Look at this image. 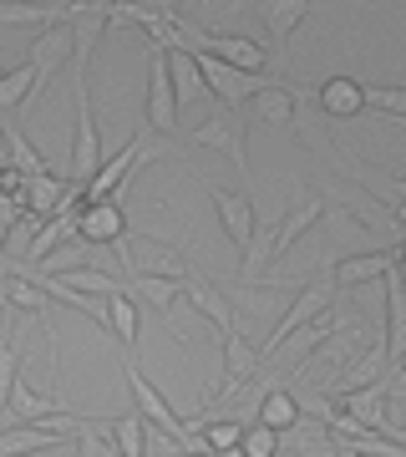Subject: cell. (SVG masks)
Listing matches in <instances>:
<instances>
[{
  "instance_id": "6da1fadb",
  "label": "cell",
  "mask_w": 406,
  "mask_h": 457,
  "mask_svg": "<svg viewBox=\"0 0 406 457\" xmlns=\"http://www.w3.org/2000/svg\"><path fill=\"white\" fill-rule=\"evenodd\" d=\"M336 300H341V285H336L330 275H315V279H310L305 290H300V295L290 300V311H285V315L275 320V336H269V341L260 345V366H264V361H275V356H279V345L290 341V336H300V330H305L310 320H320V315L330 311Z\"/></svg>"
},
{
  "instance_id": "7a4b0ae2",
  "label": "cell",
  "mask_w": 406,
  "mask_h": 457,
  "mask_svg": "<svg viewBox=\"0 0 406 457\" xmlns=\"http://www.w3.org/2000/svg\"><path fill=\"white\" fill-rule=\"evenodd\" d=\"M147 158V128L128 132V143H122V153H112V158H102L97 179L87 183V204H97V198H128V188L137 183V163Z\"/></svg>"
},
{
  "instance_id": "3957f363",
  "label": "cell",
  "mask_w": 406,
  "mask_h": 457,
  "mask_svg": "<svg viewBox=\"0 0 406 457\" xmlns=\"http://www.w3.org/2000/svg\"><path fill=\"white\" fill-rule=\"evenodd\" d=\"M188 51H198V56H219V62L239 66V71H254V77H264V71L275 66L260 41H249V36H224V31H198L194 21H188Z\"/></svg>"
},
{
  "instance_id": "277c9868",
  "label": "cell",
  "mask_w": 406,
  "mask_h": 457,
  "mask_svg": "<svg viewBox=\"0 0 406 457\" xmlns=\"http://www.w3.org/2000/svg\"><path fill=\"white\" fill-rule=\"evenodd\" d=\"M77 143H71V183L87 188L97 179L102 168V132H97V117H92V97H87V77H77Z\"/></svg>"
},
{
  "instance_id": "5b68a950",
  "label": "cell",
  "mask_w": 406,
  "mask_h": 457,
  "mask_svg": "<svg viewBox=\"0 0 406 457\" xmlns=\"http://www.w3.org/2000/svg\"><path fill=\"white\" fill-rule=\"evenodd\" d=\"M147 128L173 132L178 128V92H173V71H168V51L147 41Z\"/></svg>"
},
{
  "instance_id": "8992f818",
  "label": "cell",
  "mask_w": 406,
  "mask_h": 457,
  "mask_svg": "<svg viewBox=\"0 0 406 457\" xmlns=\"http://www.w3.org/2000/svg\"><path fill=\"white\" fill-rule=\"evenodd\" d=\"M203 194H209L213 213H219V224H224V234L234 239V249H249V239H254V228H260V219H254V198L249 194H234V188H213V183H203Z\"/></svg>"
},
{
  "instance_id": "52a82bcc",
  "label": "cell",
  "mask_w": 406,
  "mask_h": 457,
  "mask_svg": "<svg viewBox=\"0 0 406 457\" xmlns=\"http://www.w3.org/2000/svg\"><path fill=\"white\" fill-rule=\"evenodd\" d=\"M77 239L92 249H112L128 239V213H122V204L117 198H97V204H87L77 219Z\"/></svg>"
},
{
  "instance_id": "ba28073f",
  "label": "cell",
  "mask_w": 406,
  "mask_h": 457,
  "mask_svg": "<svg viewBox=\"0 0 406 457\" xmlns=\"http://www.w3.org/2000/svg\"><path fill=\"white\" fill-rule=\"evenodd\" d=\"M194 143L198 147H213V153H224L234 168H244L249 173V147H244V122L234 117V107L228 112H213V117H203L194 128Z\"/></svg>"
},
{
  "instance_id": "9c48e42d",
  "label": "cell",
  "mask_w": 406,
  "mask_h": 457,
  "mask_svg": "<svg viewBox=\"0 0 406 457\" xmlns=\"http://www.w3.org/2000/svg\"><path fill=\"white\" fill-rule=\"evenodd\" d=\"M26 62H31V71H36V92L31 97H41V92L56 82V71L71 62V26H51V31H41L31 41V51H26Z\"/></svg>"
},
{
  "instance_id": "30bf717a",
  "label": "cell",
  "mask_w": 406,
  "mask_h": 457,
  "mask_svg": "<svg viewBox=\"0 0 406 457\" xmlns=\"http://www.w3.org/2000/svg\"><path fill=\"white\" fill-rule=\"evenodd\" d=\"M310 5L315 0H260L254 11L264 16V31H269V41H275V51H269V62L285 66V56H290V36L300 31V21L310 16Z\"/></svg>"
},
{
  "instance_id": "8fae6325",
  "label": "cell",
  "mask_w": 406,
  "mask_h": 457,
  "mask_svg": "<svg viewBox=\"0 0 406 457\" xmlns=\"http://www.w3.org/2000/svg\"><path fill=\"white\" fill-rule=\"evenodd\" d=\"M219 345H224V386L213 392V402H228V396H239V386H249V376L260 371V351L249 345L244 330L219 336Z\"/></svg>"
},
{
  "instance_id": "7c38bea8",
  "label": "cell",
  "mask_w": 406,
  "mask_h": 457,
  "mask_svg": "<svg viewBox=\"0 0 406 457\" xmlns=\"http://www.w3.org/2000/svg\"><path fill=\"white\" fill-rule=\"evenodd\" d=\"M386 361H391V376L406 366V270L391 264L386 275Z\"/></svg>"
},
{
  "instance_id": "4fadbf2b",
  "label": "cell",
  "mask_w": 406,
  "mask_h": 457,
  "mask_svg": "<svg viewBox=\"0 0 406 457\" xmlns=\"http://www.w3.org/2000/svg\"><path fill=\"white\" fill-rule=\"evenodd\" d=\"M391 264H396V249H366V254H345V260L330 264V279L345 290H356V285H371V279H386Z\"/></svg>"
},
{
  "instance_id": "5bb4252c",
  "label": "cell",
  "mask_w": 406,
  "mask_h": 457,
  "mask_svg": "<svg viewBox=\"0 0 406 457\" xmlns=\"http://www.w3.org/2000/svg\"><path fill=\"white\" fill-rule=\"evenodd\" d=\"M183 300L194 305L203 320H209L219 336H228V330H239V315H234V300H224V290L219 285H209V279L188 275V285H183Z\"/></svg>"
},
{
  "instance_id": "9a60e30c",
  "label": "cell",
  "mask_w": 406,
  "mask_h": 457,
  "mask_svg": "<svg viewBox=\"0 0 406 457\" xmlns=\"http://www.w3.org/2000/svg\"><path fill=\"white\" fill-rule=\"evenodd\" d=\"M183 285H188V279L147 275V270H132V275H128V295H132V300H143V305H153L162 320H173V305L183 300Z\"/></svg>"
},
{
  "instance_id": "2e32d148",
  "label": "cell",
  "mask_w": 406,
  "mask_h": 457,
  "mask_svg": "<svg viewBox=\"0 0 406 457\" xmlns=\"http://www.w3.org/2000/svg\"><path fill=\"white\" fill-rule=\"evenodd\" d=\"M0 158H11V168H16L26 183H36V179H51V168H46V158L31 147V137L16 128V122H0Z\"/></svg>"
},
{
  "instance_id": "e0dca14e",
  "label": "cell",
  "mask_w": 406,
  "mask_h": 457,
  "mask_svg": "<svg viewBox=\"0 0 406 457\" xmlns=\"http://www.w3.org/2000/svg\"><path fill=\"white\" fill-rule=\"evenodd\" d=\"M356 422L376 427V432H386V411H391V381H376V386H360V392H341L336 396Z\"/></svg>"
},
{
  "instance_id": "ac0fdd59",
  "label": "cell",
  "mask_w": 406,
  "mask_h": 457,
  "mask_svg": "<svg viewBox=\"0 0 406 457\" xmlns=\"http://www.w3.org/2000/svg\"><path fill=\"white\" fill-rule=\"evenodd\" d=\"M315 102H320L325 117H356V112H366V92H360L356 77H325V82L315 87Z\"/></svg>"
},
{
  "instance_id": "d6986e66",
  "label": "cell",
  "mask_w": 406,
  "mask_h": 457,
  "mask_svg": "<svg viewBox=\"0 0 406 457\" xmlns=\"http://www.w3.org/2000/svg\"><path fill=\"white\" fill-rule=\"evenodd\" d=\"M325 213V198H315V194H300L294 198V209L290 213H279V228H275V260H285L290 254V245L305 234L315 219Z\"/></svg>"
},
{
  "instance_id": "ffe728a7",
  "label": "cell",
  "mask_w": 406,
  "mask_h": 457,
  "mask_svg": "<svg viewBox=\"0 0 406 457\" xmlns=\"http://www.w3.org/2000/svg\"><path fill=\"white\" fill-rule=\"evenodd\" d=\"M71 432L62 427H5L0 432V457H31V453H46V447H62Z\"/></svg>"
},
{
  "instance_id": "44dd1931",
  "label": "cell",
  "mask_w": 406,
  "mask_h": 457,
  "mask_svg": "<svg viewBox=\"0 0 406 457\" xmlns=\"http://www.w3.org/2000/svg\"><path fill=\"white\" fill-rule=\"evenodd\" d=\"M376 381H396V376H391V361H386V341L366 345V356H356L351 366H345L341 392H360V386H376Z\"/></svg>"
},
{
  "instance_id": "7402d4cb",
  "label": "cell",
  "mask_w": 406,
  "mask_h": 457,
  "mask_svg": "<svg viewBox=\"0 0 406 457\" xmlns=\"http://www.w3.org/2000/svg\"><path fill=\"white\" fill-rule=\"evenodd\" d=\"M168 71H173V92H178V107L188 102H203L209 97V82L198 71V56L194 51H168Z\"/></svg>"
},
{
  "instance_id": "603a6c76",
  "label": "cell",
  "mask_w": 406,
  "mask_h": 457,
  "mask_svg": "<svg viewBox=\"0 0 406 457\" xmlns=\"http://www.w3.org/2000/svg\"><path fill=\"white\" fill-rule=\"evenodd\" d=\"M21 381V345H16V315L0 311V411H5V402H11V392H16Z\"/></svg>"
},
{
  "instance_id": "cb8c5ba5",
  "label": "cell",
  "mask_w": 406,
  "mask_h": 457,
  "mask_svg": "<svg viewBox=\"0 0 406 457\" xmlns=\"http://www.w3.org/2000/svg\"><path fill=\"white\" fill-rule=\"evenodd\" d=\"M300 417H305V407H300V396L285 392V386H269V392L260 396V411H254V422L275 427V432H290Z\"/></svg>"
},
{
  "instance_id": "d4e9b609",
  "label": "cell",
  "mask_w": 406,
  "mask_h": 457,
  "mask_svg": "<svg viewBox=\"0 0 406 457\" xmlns=\"http://www.w3.org/2000/svg\"><path fill=\"white\" fill-rule=\"evenodd\" d=\"M294 97H300L294 87L269 82V87L260 92V97H254V107H260L264 122H275V128H294Z\"/></svg>"
},
{
  "instance_id": "484cf974",
  "label": "cell",
  "mask_w": 406,
  "mask_h": 457,
  "mask_svg": "<svg viewBox=\"0 0 406 457\" xmlns=\"http://www.w3.org/2000/svg\"><path fill=\"white\" fill-rule=\"evenodd\" d=\"M275 228L279 224H260L254 228V239L244 249V285H260L264 279V264L275 260Z\"/></svg>"
},
{
  "instance_id": "4316f807",
  "label": "cell",
  "mask_w": 406,
  "mask_h": 457,
  "mask_svg": "<svg viewBox=\"0 0 406 457\" xmlns=\"http://www.w3.org/2000/svg\"><path fill=\"white\" fill-rule=\"evenodd\" d=\"M137 326H143V320H137V300H132L128 290L107 295V330H112L117 341L132 345V341H137Z\"/></svg>"
},
{
  "instance_id": "83f0119b",
  "label": "cell",
  "mask_w": 406,
  "mask_h": 457,
  "mask_svg": "<svg viewBox=\"0 0 406 457\" xmlns=\"http://www.w3.org/2000/svg\"><path fill=\"white\" fill-rule=\"evenodd\" d=\"M36 92V71H31V62H21V66H11L5 77H0V112H16L21 102Z\"/></svg>"
},
{
  "instance_id": "f1b7e54d",
  "label": "cell",
  "mask_w": 406,
  "mask_h": 457,
  "mask_svg": "<svg viewBox=\"0 0 406 457\" xmlns=\"http://www.w3.org/2000/svg\"><path fill=\"white\" fill-rule=\"evenodd\" d=\"M112 437H117V453L122 457H143L147 453V422L137 417V411L112 417Z\"/></svg>"
},
{
  "instance_id": "f546056e",
  "label": "cell",
  "mask_w": 406,
  "mask_h": 457,
  "mask_svg": "<svg viewBox=\"0 0 406 457\" xmlns=\"http://www.w3.org/2000/svg\"><path fill=\"white\" fill-rule=\"evenodd\" d=\"M71 447H77V457H122V453H117V437H112V432L87 427L81 417H77V427H71Z\"/></svg>"
},
{
  "instance_id": "4dcf8cb0",
  "label": "cell",
  "mask_w": 406,
  "mask_h": 457,
  "mask_svg": "<svg viewBox=\"0 0 406 457\" xmlns=\"http://www.w3.org/2000/svg\"><path fill=\"white\" fill-rule=\"evenodd\" d=\"M360 92H366V107H371V112L406 117V87H376V82H360Z\"/></svg>"
},
{
  "instance_id": "1f68e13d",
  "label": "cell",
  "mask_w": 406,
  "mask_h": 457,
  "mask_svg": "<svg viewBox=\"0 0 406 457\" xmlns=\"http://www.w3.org/2000/svg\"><path fill=\"white\" fill-rule=\"evenodd\" d=\"M239 447H244V457H279V432L264 422H249Z\"/></svg>"
},
{
  "instance_id": "d6a6232c",
  "label": "cell",
  "mask_w": 406,
  "mask_h": 457,
  "mask_svg": "<svg viewBox=\"0 0 406 457\" xmlns=\"http://www.w3.org/2000/svg\"><path fill=\"white\" fill-rule=\"evenodd\" d=\"M203 442H209V453L239 447V442H244V422H234V417H224V422H209V427H203Z\"/></svg>"
},
{
  "instance_id": "836d02e7",
  "label": "cell",
  "mask_w": 406,
  "mask_h": 457,
  "mask_svg": "<svg viewBox=\"0 0 406 457\" xmlns=\"http://www.w3.org/2000/svg\"><path fill=\"white\" fill-rule=\"evenodd\" d=\"M11 279H16V260H5V254H0V311L11 305Z\"/></svg>"
},
{
  "instance_id": "e575fe53",
  "label": "cell",
  "mask_w": 406,
  "mask_h": 457,
  "mask_svg": "<svg viewBox=\"0 0 406 457\" xmlns=\"http://www.w3.org/2000/svg\"><path fill=\"white\" fill-rule=\"evenodd\" d=\"M147 11H153V16H162V21H183L178 16V0H143Z\"/></svg>"
},
{
  "instance_id": "d590c367",
  "label": "cell",
  "mask_w": 406,
  "mask_h": 457,
  "mask_svg": "<svg viewBox=\"0 0 406 457\" xmlns=\"http://www.w3.org/2000/svg\"><path fill=\"white\" fill-rule=\"evenodd\" d=\"M213 457H244V447H224V453H213Z\"/></svg>"
},
{
  "instance_id": "8d00e7d4",
  "label": "cell",
  "mask_w": 406,
  "mask_h": 457,
  "mask_svg": "<svg viewBox=\"0 0 406 457\" xmlns=\"http://www.w3.org/2000/svg\"><path fill=\"white\" fill-rule=\"evenodd\" d=\"M341 457H360V453H351V447H341Z\"/></svg>"
},
{
  "instance_id": "74e56055",
  "label": "cell",
  "mask_w": 406,
  "mask_h": 457,
  "mask_svg": "<svg viewBox=\"0 0 406 457\" xmlns=\"http://www.w3.org/2000/svg\"><path fill=\"white\" fill-rule=\"evenodd\" d=\"M183 457H213V453H183Z\"/></svg>"
},
{
  "instance_id": "f35d334b",
  "label": "cell",
  "mask_w": 406,
  "mask_h": 457,
  "mask_svg": "<svg viewBox=\"0 0 406 457\" xmlns=\"http://www.w3.org/2000/svg\"><path fill=\"white\" fill-rule=\"evenodd\" d=\"M117 5H137V0H117Z\"/></svg>"
},
{
  "instance_id": "ab89813d",
  "label": "cell",
  "mask_w": 406,
  "mask_h": 457,
  "mask_svg": "<svg viewBox=\"0 0 406 457\" xmlns=\"http://www.w3.org/2000/svg\"><path fill=\"white\" fill-rule=\"evenodd\" d=\"M0 168H5V158H0Z\"/></svg>"
}]
</instances>
